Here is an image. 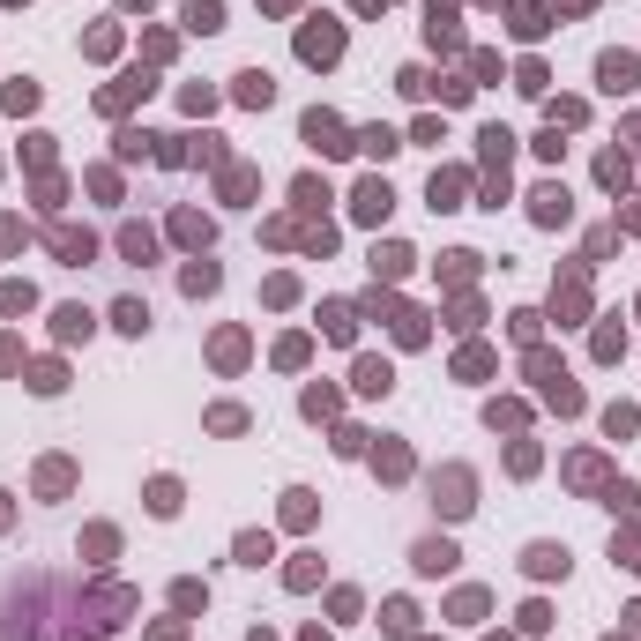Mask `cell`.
<instances>
[{
  "mask_svg": "<svg viewBox=\"0 0 641 641\" xmlns=\"http://www.w3.org/2000/svg\"><path fill=\"white\" fill-rule=\"evenodd\" d=\"M8 365H15V344H8V335H0V373H8Z\"/></svg>",
  "mask_w": 641,
  "mask_h": 641,
  "instance_id": "cell-25",
  "label": "cell"
},
{
  "mask_svg": "<svg viewBox=\"0 0 641 641\" xmlns=\"http://www.w3.org/2000/svg\"><path fill=\"white\" fill-rule=\"evenodd\" d=\"M388 202H395V194H388V179H365V187H358V217H365V224H381V217H388Z\"/></svg>",
  "mask_w": 641,
  "mask_h": 641,
  "instance_id": "cell-6",
  "label": "cell"
},
{
  "mask_svg": "<svg viewBox=\"0 0 641 641\" xmlns=\"http://www.w3.org/2000/svg\"><path fill=\"white\" fill-rule=\"evenodd\" d=\"M269 98H277V82H269L261 68H254V75H239V105H269Z\"/></svg>",
  "mask_w": 641,
  "mask_h": 641,
  "instance_id": "cell-13",
  "label": "cell"
},
{
  "mask_svg": "<svg viewBox=\"0 0 641 641\" xmlns=\"http://www.w3.org/2000/svg\"><path fill=\"white\" fill-rule=\"evenodd\" d=\"M15 247H23V224H15V217H0V254H15Z\"/></svg>",
  "mask_w": 641,
  "mask_h": 641,
  "instance_id": "cell-24",
  "label": "cell"
},
{
  "mask_svg": "<svg viewBox=\"0 0 641 641\" xmlns=\"http://www.w3.org/2000/svg\"><path fill=\"white\" fill-rule=\"evenodd\" d=\"M537 224H567V187H537Z\"/></svg>",
  "mask_w": 641,
  "mask_h": 641,
  "instance_id": "cell-9",
  "label": "cell"
},
{
  "mask_svg": "<svg viewBox=\"0 0 641 641\" xmlns=\"http://www.w3.org/2000/svg\"><path fill=\"white\" fill-rule=\"evenodd\" d=\"M149 507H157V514H179V485L157 477V485H149Z\"/></svg>",
  "mask_w": 641,
  "mask_h": 641,
  "instance_id": "cell-18",
  "label": "cell"
},
{
  "mask_svg": "<svg viewBox=\"0 0 641 641\" xmlns=\"http://www.w3.org/2000/svg\"><path fill=\"white\" fill-rule=\"evenodd\" d=\"M30 388H38V395H60V388H68V373H60V365L45 358V365H38V373H30Z\"/></svg>",
  "mask_w": 641,
  "mask_h": 641,
  "instance_id": "cell-19",
  "label": "cell"
},
{
  "mask_svg": "<svg viewBox=\"0 0 641 641\" xmlns=\"http://www.w3.org/2000/svg\"><path fill=\"white\" fill-rule=\"evenodd\" d=\"M187 30H224V0H187Z\"/></svg>",
  "mask_w": 641,
  "mask_h": 641,
  "instance_id": "cell-11",
  "label": "cell"
},
{
  "mask_svg": "<svg viewBox=\"0 0 641 641\" xmlns=\"http://www.w3.org/2000/svg\"><path fill=\"white\" fill-rule=\"evenodd\" d=\"M634 75H641V68H634V52H604V60H597V82L612 90V98H619V90H634Z\"/></svg>",
  "mask_w": 641,
  "mask_h": 641,
  "instance_id": "cell-3",
  "label": "cell"
},
{
  "mask_svg": "<svg viewBox=\"0 0 641 641\" xmlns=\"http://www.w3.org/2000/svg\"><path fill=\"white\" fill-rule=\"evenodd\" d=\"M358 149H373V157H388V149H403V142H395L388 127H365V135H358Z\"/></svg>",
  "mask_w": 641,
  "mask_h": 641,
  "instance_id": "cell-22",
  "label": "cell"
},
{
  "mask_svg": "<svg viewBox=\"0 0 641 641\" xmlns=\"http://www.w3.org/2000/svg\"><path fill=\"white\" fill-rule=\"evenodd\" d=\"M38 485H45V493H68L75 470H68V463H45V470H38Z\"/></svg>",
  "mask_w": 641,
  "mask_h": 641,
  "instance_id": "cell-20",
  "label": "cell"
},
{
  "mask_svg": "<svg viewBox=\"0 0 641 641\" xmlns=\"http://www.w3.org/2000/svg\"><path fill=\"white\" fill-rule=\"evenodd\" d=\"M119 254H127V261H149V254H157V239H149L142 224H127V231H119Z\"/></svg>",
  "mask_w": 641,
  "mask_h": 641,
  "instance_id": "cell-14",
  "label": "cell"
},
{
  "mask_svg": "<svg viewBox=\"0 0 641 641\" xmlns=\"http://www.w3.org/2000/svg\"><path fill=\"white\" fill-rule=\"evenodd\" d=\"M239 560L261 567V560H269V537H261V530H247V537H239Z\"/></svg>",
  "mask_w": 641,
  "mask_h": 641,
  "instance_id": "cell-21",
  "label": "cell"
},
{
  "mask_svg": "<svg viewBox=\"0 0 641 641\" xmlns=\"http://www.w3.org/2000/svg\"><path fill=\"white\" fill-rule=\"evenodd\" d=\"M410 619H418L410 604H388V612H381V627H388V634H410Z\"/></svg>",
  "mask_w": 641,
  "mask_h": 641,
  "instance_id": "cell-23",
  "label": "cell"
},
{
  "mask_svg": "<svg viewBox=\"0 0 641 641\" xmlns=\"http://www.w3.org/2000/svg\"><path fill=\"white\" fill-rule=\"evenodd\" d=\"M0 500H8V493H0ZM0 523H8V507H0Z\"/></svg>",
  "mask_w": 641,
  "mask_h": 641,
  "instance_id": "cell-26",
  "label": "cell"
},
{
  "mask_svg": "<svg viewBox=\"0 0 641 641\" xmlns=\"http://www.w3.org/2000/svg\"><path fill=\"white\" fill-rule=\"evenodd\" d=\"M298 52H306L314 68H328V60L344 52V23H328V15H321V23H306V30H298Z\"/></svg>",
  "mask_w": 641,
  "mask_h": 641,
  "instance_id": "cell-1",
  "label": "cell"
},
{
  "mask_svg": "<svg viewBox=\"0 0 641 641\" xmlns=\"http://www.w3.org/2000/svg\"><path fill=\"white\" fill-rule=\"evenodd\" d=\"M52 247H60V261H68V269H82L90 254H98V239H90V231H52Z\"/></svg>",
  "mask_w": 641,
  "mask_h": 641,
  "instance_id": "cell-7",
  "label": "cell"
},
{
  "mask_svg": "<svg viewBox=\"0 0 641 641\" xmlns=\"http://www.w3.org/2000/svg\"><path fill=\"white\" fill-rule=\"evenodd\" d=\"M179 284H187V298H202V291H217V261H194V269H187V277H179Z\"/></svg>",
  "mask_w": 641,
  "mask_h": 641,
  "instance_id": "cell-17",
  "label": "cell"
},
{
  "mask_svg": "<svg viewBox=\"0 0 641 641\" xmlns=\"http://www.w3.org/2000/svg\"><path fill=\"white\" fill-rule=\"evenodd\" d=\"M52 328H60V344H75V335H90V314H82V306H60Z\"/></svg>",
  "mask_w": 641,
  "mask_h": 641,
  "instance_id": "cell-16",
  "label": "cell"
},
{
  "mask_svg": "<svg viewBox=\"0 0 641 641\" xmlns=\"http://www.w3.org/2000/svg\"><path fill=\"white\" fill-rule=\"evenodd\" d=\"M358 388H365V395H388V388H395L388 358H358Z\"/></svg>",
  "mask_w": 641,
  "mask_h": 641,
  "instance_id": "cell-10",
  "label": "cell"
},
{
  "mask_svg": "<svg viewBox=\"0 0 641 641\" xmlns=\"http://www.w3.org/2000/svg\"><path fill=\"white\" fill-rule=\"evenodd\" d=\"M306 142L321 149V157H335V149H351V142H344V119H335V112H306Z\"/></svg>",
  "mask_w": 641,
  "mask_h": 641,
  "instance_id": "cell-2",
  "label": "cell"
},
{
  "mask_svg": "<svg viewBox=\"0 0 641 641\" xmlns=\"http://www.w3.org/2000/svg\"><path fill=\"white\" fill-rule=\"evenodd\" d=\"M172 231L187 239V247H209V217H194V209H179V217H172Z\"/></svg>",
  "mask_w": 641,
  "mask_h": 641,
  "instance_id": "cell-15",
  "label": "cell"
},
{
  "mask_svg": "<svg viewBox=\"0 0 641 641\" xmlns=\"http://www.w3.org/2000/svg\"><path fill=\"white\" fill-rule=\"evenodd\" d=\"M523 567L537 574V582H544V574H567V544H530V552H523Z\"/></svg>",
  "mask_w": 641,
  "mask_h": 641,
  "instance_id": "cell-5",
  "label": "cell"
},
{
  "mask_svg": "<svg viewBox=\"0 0 641 641\" xmlns=\"http://www.w3.org/2000/svg\"><path fill=\"white\" fill-rule=\"evenodd\" d=\"M448 567H455V544L448 537H425L418 544V574H448Z\"/></svg>",
  "mask_w": 641,
  "mask_h": 641,
  "instance_id": "cell-8",
  "label": "cell"
},
{
  "mask_svg": "<svg viewBox=\"0 0 641 641\" xmlns=\"http://www.w3.org/2000/svg\"><path fill=\"white\" fill-rule=\"evenodd\" d=\"M112 328L142 335V328H149V306H142V298H119V306H112Z\"/></svg>",
  "mask_w": 641,
  "mask_h": 641,
  "instance_id": "cell-12",
  "label": "cell"
},
{
  "mask_svg": "<svg viewBox=\"0 0 641 641\" xmlns=\"http://www.w3.org/2000/svg\"><path fill=\"white\" fill-rule=\"evenodd\" d=\"M433 493H448V500H440L448 514H470V470H448V477H433Z\"/></svg>",
  "mask_w": 641,
  "mask_h": 641,
  "instance_id": "cell-4",
  "label": "cell"
}]
</instances>
